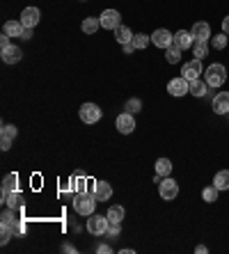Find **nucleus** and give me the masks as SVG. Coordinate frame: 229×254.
<instances>
[{
  "instance_id": "f257e3e1",
  "label": "nucleus",
  "mask_w": 229,
  "mask_h": 254,
  "mask_svg": "<svg viewBox=\"0 0 229 254\" xmlns=\"http://www.w3.org/2000/svg\"><path fill=\"white\" fill-rule=\"evenodd\" d=\"M96 197H94V192H76V197H74V211L78 213V215H85V218H89L92 213H94V208H96Z\"/></svg>"
},
{
  "instance_id": "f03ea898",
  "label": "nucleus",
  "mask_w": 229,
  "mask_h": 254,
  "mask_svg": "<svg viewBox=\"0 0 229 254\" xmlns=\"http://www.w3.org/2000/svg\"><path fill=\"white\" fill-rule=\"evenodd\" d=\"M204 76L209 87H223L225 80H227V69H225V64H211Z\"/></svg>"
},
{
  "instance_id": "7ed1b4c3",
  "label": "nucleus",
  "mask_w": 229,
  "mask_h": 254,
  "mask_svg": "<svg viewBox=\"0 0 229 254\" xmlns=\"http://www.w3.org/2000/svg\"><path fill=\"white\" fill-rule=\"evenodd\" d=\"M108 227H110V220H108V215H89L87 218V231L92 234V236H106Z\"/></svg>"
},
{
  "instance_id": "20e7f679",
  "label": "nucleus",
  "mask_w": 229,
  "mask_h": 254,
  "mask_svg": "<svg viewBox=\"0 0 229 254\" xmlns=\"http://www.w3.org/2000/svg\"><path fill=\"white\" fill-rule=\"evenodd\" d=\"M158 192H160V197H163L165 201H172V199L179 197V184H176L174 179H170V177H163V181L158 184Z\"/></svg>"
},
{
  "instance_id": "39448f33",
  "label": "nucleus",
  "mask_w": 229,
  "mask_h": 254,
  "mask_svg": "<svg viewBox=\"0 0 229 254\" xmlns=\"http://www.w3.org/2000/svg\"><path fill=\"white\" fill-rule=\"evenodd\" d=\"M167 92H170V96H186V94H190V80H186L183 76H179V78H172L170 83H167Z\"/></svg>"
},
{
  "instance_id": "423d86ee",
  "label": "nucleus",
  "mask_w": 229,
  "mask_h": 254,
  "mask_svg": "<svg viewBox=\"0 0 229 254\" xmlns=\"http://www.w3.org/2000/svg\"><path fill=\"white\" fill-rule=\"evenodd\" d=\"M78 115H80V119L85 124H96L101 119V108L96 106V103H82Z\"/></svg>"
},
{
  "instance_id": "0eeeda50",
  "label": "nucleus",
  "mask_w": 229,
  "mask_h": 254,
  "mask_svg": "<svg viewBox=\"0 0 229 254\" xmlns=\"http://www.w3.org/2000/svg\"><path fill=\"white\" fill-rule=\"evenodd\" d=\"M99 21H101V28L115 30L117 25H122V14H119L117 9H103V14L99 16Z\"/></svg>"
},
{
  "instance_id": "6e6552de",
  "label": "nucleus",
  "mask_w": 229,
  "mask_h": 254,
  "mask_svg": "<svg viewBox=\"0 0 229 254\" xmlns=\"http://www.w3.org/2000/svg\"><path fill=\"white\" fill-rule=\"evenodd\" d=\"M204 73V69H202V60H190V62H186L181 69V76L186 78V80H197V78Z\"/></svg>"
},
{
  "instance_id": "1a4fd4ad",
  "label": "nucleus",
  "mask_w": 229,
  "mask_h": 254,
  "mask_svg": "<svg viewBox=\"0 0 229 254\" xmlns=\"http://www.w3.org/2000/svg\"><path fill=\"white\" fill-rule=\"evenodd\" d=\"M172 42H174V35H172L170 30L158 28V30H153V32H152V44H153V46L167 48V46H172Z\"/></svg>"
},
{
  "instance_id": "9d476101",
  "label": "nucleus",
  "mask_w": 229,
  "mask_h": 254,
  "mask_svg": "<svg viewBox=\"0 0 229 254\" xmlns=\"http://www.w3.org/2000/svg\"><path fill=\"white\" fill-rule=\"evenodd\" d=\"M39 18H41V12L37 9V7H25L23 12H21V23L25 25V28H35L37 23H39Z\"/></svg>"
},
{
  "instance_id": "9b49d317",
  "label": "nucleus",
  "mask_w": 229,
  "mask_h": 254,
  "mask_svg": "<svg viewBox=\"0 0 229 254\" xmlns=\"http://www.w3.org/2000/svg\"><path fill=\"white\" fill-rule=\"evenodd\" d=\"M115 126H117V130H119V133H124V135L133 133V128H135L133 115H131V113H122V115L117 117V122H115Z\"/></svg>"
},
{
  "instance_id": "f8f14e48",
  "label": "nucleus",
  "mask_w": 229,
  "mask_h": 254,
  "mask_svg": "<svg viewBox=\"0 0 229 254\" xmlns=\"http://www.w3.org/2000/svg\"><path fill=\"white\" fill-rule=\"evenodd\" d=\"M0 58H2V62L5 64H16V62H21V58H23V51L18 46H7V48H2V53H0Z\"/></svg>"
},
{
  "instance_id": "ddd939ff",
  "label": "nucleus",
  "mask_w": 229,
  "mask_h": 254,
  "mask_svg": "<svg viewBox=\"0 0 229 254\" xmlns=\"http://www.w3.org/2000/svg\"><path fill=\"white\" fill-rule=\"evenodd\" d=\"M174 46H179L181 51H186V48H193V44H195V37H193V32L190 30H179L174 35Z\"/></svg>"
},
{
  "instance_id": "4468645a",
  "label": "nucleus",
  "mask_w": 229,
  "mask_h": 254,
  "mask_svg": "<svg viewBox=\"0 0 229 254\" xmlns=\"http://www.w3.org/2000/svg\"><path fill=\"white\" fill-rule=\"evenodd\" d=\"M190 32H193V37L197 42H209V39H211V25L206 23V21L195 23L193 28H190Z\"/></svg>"
},
{
  "instance_id": "2eb2a0df",
  "label": "nucleus",
  "mask_w": 229,
  "mask_h": 254,
  "mask_svg": "<svg viewBox=\"0 0 229 254\" xmlns=\"http://www.w3.org/2000/svg\"><path fill=\"white\" fill-rule=\"evenodd\" d=\"M213 110L216 115H229V92H218L213 99Z\"/></svg>"
},
{
  "instance_id": "dca6fc26",
  "label": "nucleus",
  "mask_w": 229,
  "mask_h": 254,
  "mask_svg": "<svg viewBox=\"0 0 229 254\" xmlns=\"http://www.w3.org/2000/svg\"><path fill=\"white\" fill-rule=\"evenodd\" d=\"M94 197L99 201H108L112 197V186L106 181H94Z\"/></svg>"
},
{
  "instance_id": "f3484780",
  "label": "nucleus",
  "mask_w": 229,
  "mask_h": 254,
  "mask_svg": "<svg viewBox=\"0 0 229 254\" xmlns=\"http://www.w3.org/2000/svg\"><path fill=\"white\" fill-rule=\"evenodd\" d=\"M69 188H76V192H85V190H87V179H85V172H82V170L74 172V179L69 181Z\"/></svg>"
},
{
  "instance_id": "a211bd4d",
  "label": "nucleus",
  "mask_w": 229,
  "mask_h": 254,
  "mask_svg": "<svg viewBox=\"0 0 229 254\" xmlns=\"http://www.w3.org/2000/svg\"><path fill=\"white\" fill-rule=\"evenodd\" d=\"M213 186H216L220 192H223V190H229V170L216 172V177H213Z\"/></svg>"
},
{
  "instance_id": "6ab92c4d",
  "label": "nucleus",
  "mask_w": 229,
  "mask_h": 254,
  "mask_svg": "<svg viewBox=\"0 0 229 254\" xmlns=\"http://www.w3.org/2000/svg\"><path fill=\"white\" fill-rule=\"evenodd\" d=\"M115 39H117L119 44H131L133 42V32H131V28H126V25H117V28H115Z\"/></svg>"
},
{
  "instance_id": "aec40b11",
  "label": "nucleus",
  "mask_w": 229,
  "mask_h": 254,
  "mask_svg": "<svg viewBox=\"0 0 229 254\" xmlns=\"http://www.w3.org/2000/svg\"><path fill=\"white\" fill-rule=\"evenodd\" d=\"M2 201H5L9 208H18L21 204H23V195L18 192V190H12V192H7V195H2Z\"/></svg>"
},
{
  "instance_id": "412c9836",
  "label": "nucleus",
  "mask_w": 229,
  "mask_h": 254,
  "mask_svg": "<svg viewBox=\"0 0 229 254\" xmlns=\"http://www.w3.org/2000/svg\"><path fill=\"white\" fill-rule=\"evenodd\" d=\"M23 30H25V25L21 21H7L5 23V35H9V37H23Z\"/></svg>"
},
{
  "instance_id": "4be33fe9",
  "label": "nucleus",
  "mask_w": 229,
  "mask_h": 254,
  "mask_svg": "<svg viewBox=\"0 0 229 254\" xmlns=\"http://www.w3.org/2000/svg\"><path fill=\"white\" fill-rule=\"evenodd\" d=\"M80 28H82V32H85V35H94L96 30L101 28V21H99V18H94V16H87L85 21H82Z\"/></svg>"
},
{
  "instance_id": "5701e85b",
  "label": "nucleus",
  "mask_w": 229,
  "mask_h": 254,
  "mask_svg": "<svg viewBox=\"0 0 229 254\" xmlns=\"http://www.w3.org/2000/svg\"><path fill=\"white\" fill-rule=\"evenodd\" d=\"M206 89H209V85H206V80H200V78H197V80H190V94L193 96H204L206 94Z\"/></svg>"
},
{
  "instance_id": "b1692460",
  "label": "nucleus",
  "mask_w": 229,
  "mask_h": 254,
  "mask_svg": "<svg viewBox=\"0 0 229 254\" xmlns=\"http://www.w3.org/2000/svg\"><path fill=\"white\" fill-rule=\"evenodd\" d=\"M156 174H160V177H170V174H172L170 158H158V160H156Z\"/></svg>"
},
{
  "instance_id": "393cba45",
  "label": "nucleus",
  "mask_w": 229,
  "mask_h": 254,
  "mask_svg": "<svg viewBox=\"0 0 229 254\" xmlns=\"http://www.w3.org/2000/svg\"><path fill=\"white\" fill-rule=\"evenodd\" d=\"M165 60H167L170 64H176V62L181 60V48L174 46V44H172V46H167V48H165Z\"/></svg>"
},
{
  "instance_id": "a878e982",
  "label": "nucleus",
  "mask_w": 229,
  "mask_h": 254,
  "mask_svg": "<svg viewBox=\"0 0 229 254\" xmlns=\"http://www.w3.org/2000/svg\"><path fill=\"white\" fill-rule=\"evenodd\" d=\"M193 55L197 60H204L206 55H209V44L206 42H197V39H195V44H193Z\"/></svg>"
},
{
  "instance_id": "bb28decb",
  "label": "nucleus",
  "mask_w": 229,
  "mask_h": 254,
  "mask_svg": "<svg viewBox=\"0 0 229 254\" xmlns=\"http://www.w3.org/2000/svg\"><path fill=\"white\" fill-rule=\"evenodd\" d=\"M218 192H220V190H218L216 186H206V188L202 190V199H204L206 204H213V201H218Z\"/></svg>"
},
{
  "instance_id": "cd10ccee",
  "label": "nucleus",
  "mask_w": 229,
  "mask_h": 254,
  "mask_svg": "<svg viewBox=\"0 0 229 254\" xmlns=\"http://www.w3.org/2000/svg\"><path fill=\"white\" fill-rule=\"evenodd\" d=\"M124 215H126V213H124V206H110L108 208V220H110V222H119V225H122Z\"/></svg>"
},
{
  "instance_id": "c85d7f7f",
  "label": "nucleus",
  "mask_w": 229,
  "mask_h": 254,
  "mask_svg": "<svg viewBox=\"0 0 229 254\" xmlns=\"http://www.w3.org/2000/svg\"><path fill=\"white\" fill-rule=\"evenodd\" d=\"M16 181H18V177L16 174H7L5 177V181H2V195H7V192H12V190H16Z\"/></svg>"
},
{
  "instance_id": "c756f323",
  "label": "nucleus",
  "mask_w": 229,
  "mask_h": 254,
  "mask_svg": "<svg viewBox=\"0 0 229 254\" xmlns=\"http://www.w3.org/2000/svg\"><path fill=\"white\" fill-rule=\"evenodd\" d=\"M152 42V35H133V46L135 51H140V48H147V44Z\"/></svg>"
},
{
  "instance_id": "7c9ffc66",
  "label": "nucleus",
  "mask_w": 229,
  "mask_h": 254,
  "mask_svg": "<svg viewBox=\"0 0 229 254\" xmlns=\"http://www.w3.org/2000/svg\"><path fill=\"white\" fill-rule=\"evenodd\" d=\"M211 44H213V48H216V51H225V48H227V35H225V32H220V35L211 37Z\"/></svg>"
},
{
  "instance_id": "2f4dec72",
  "label": "nucleus",
  "mask_w": 229,
  "mask_h": 254,
  "mask_svg": "<svg viewBox=\"0 0 229 254\" xmlns=\"http://www.w3.org/2000/svg\"><path fill=\"white\" fill-rule=\"evenodd\" d=\"M0 231H2V238H0V241H2V245H5V243L9 241L14 234H16V231H14V225H7V222H0Z\"/></svg>"
},
{
  "instance_id": "473e14b6",
  "label": "nucleus",
  "mask_w": 229,
  "mask_h": 254,
  "mask_svg": "<svg viewBox=\"0 0 229 254\" xmlns=\"http://www.w3.org/2000/svg\"><path fill=\"white\" fill-rule=\"evenodd\" d=\"M16 137V126L12 124H5L2 130H0V140H14Z\"/></svg>"
},
{
  "instance_id": "72a5a7b5",
  "label": "nucleus",
  "mask_w": 229,
  "mask_h": 254,
  "mask_svg": "<svg viewBox=\"0 0 229 254\" xmlns=\"http://www.w3.org/2000/svg\"><path fill=\"white\" fill-rule=\"evenodd\" d=\"M126 110H129L131 115L138 113V110H142V101L140 99H129L126 101Z\"/></svg>"
},
{
  "instance_id": "f704fd0d",
  "label": "nucleus",
  "mask_w": 229,
  "mask_h": 254,
  "mask_svg": "<svg viewBox=\"0 0 229 254\" xmlns=\"http://www.w3.org/2000/svg\"><path fill=\"white\" fill-rule=\"evenodd\" d=\"M0 222H7V225H14L16 222V215H14V208H7L2 215H0Z\"/></svg>"
},
{
  "instance_id": "c9c22d12",
  "label": "nucleus",
  "mask_w": 229,
  "mask_h": 254,
  "mask_svg": "<svg viewBox=\"0 0 229 254\" xmlns=\"http://www.w3.org/2000/svg\"><path fill=\"white\" fill-rule=\"evenodd\" d=\"M119 231H122L119 222H110V227H108V231H106V236H108V238H117Z\"/></svg>"
},
{
  "instance_id": "e433bc0d",
  "label": "nucleus",
  "mask_w": 229,
  "mask_h": 254,
  "mask_svg": "<svg viewBox=\"0 0 229 254\" xmlns=\"http://www.w3.org/2000/svg\"><path fill=\"white\" fill-rule=\"evenodd\" d=\"M7 46H12V42H9V35H2V37H0V48H7Z\"/></svg>"
},
{
  "instance_id": "4c0bfd02",
  "label": "nucleus",
  "mask_w": 229,
  "mask_h": 254,
  "mask_svg": "<svg viewBox=\"0 0 229 254\" xmlns=\"http://www.w3.org/2000/svg\"><path fill=\"white\" fill-rule=\"evenodd\" d=\"M14 231H16V234H23V231H25V225L21 222V220H16V222H14Z\"/></svg>"
},
{
  "instance_id": "58836bf2",
  "label": "nucleus",
  "mask_w": 229,
  "mask_h": 254,
  "mask_svg": "<svg viewBox=\"0 0 229 254\" xmlns=\"http://www.w3.org/2000/svg\"><path fill=\"white\" fill-rule=\"evenodd\" d=\"M122 48H124V53H126V55H131V53H133V51H135L133 42H131V44H122Z\"/></svg>"
},
{
  "instance_id": "ea45409f",
  "label": "nucleus",
  "mask_w": 229,
  "mask_h": 254,
  "mask_svg": "<svg viewBox=\"0 0 229 254\" xmlns=\"http://www.w3.org/2000/svg\"><path fill=\"white\" fill-rule=\"evenodd\" d=\"M223 32H225V35H229V14L223 18Z\"/></svg>"
},
{
  "instance_id": "a19ab883",
  "label": "nucleus",
  "mask_w": 229,
  "mask_h": 254,
  "mask_svg": "<svg viewBox=\"0 0 229 254\" xmlns=\"http://www.w3.org/2000/svg\"><path fill=\"white\" fill-rule=\"evenodd\" d=\"M9 147H12V140H0V149H2V151H7Z\"/></svg>"
},
{
  "instance_id": "79ce46f5",
  "label": "nucleus",
  "mask_w": 229,
  "mask_h": 254,
  "mask_svg": "<svg viewBox=\"0 0 229 254\" xmlns=\"http://www.w3.org/2000/svg\"><path fill=\"white\" fill-rule=\"evenodd\" d=\"M21 39H32V28H25L23 30V37Z\"/></svg>"
},
{
  "instance_id": "37998d69",
  "label": "nucleus",
  "mask_w": 229,
  "mask_h": 254,
  "mask_svg": "<svg viewBox=\"0 0 229 254\" xmlns=\"http://www.w3.org/2000/svg\"><path fill=\"white\" fill-rule=\"evenodd\" d=\"M195 252H197V254H206V252H209V248H206V245H197V248H195Z\"/></svg>"
},
{
  "instance_id": "c03bdc74",
  "label": "nucleus",
  "mask_w": 229,
  "mask_h": 254,
  "mask_svg": "<svg viewBox=\"0 0 229 254\" xmlns=\"http://www.w3.org/2000/svg\"><path fill=\"white\" fill-rule=\"evenodd\" d=\"M62 250H65V252H76V248H74V245H69V243H65V245H62Z\"/></svg>"
}]
</instances>
